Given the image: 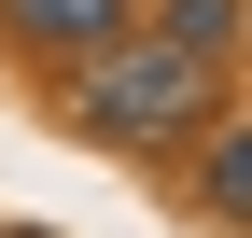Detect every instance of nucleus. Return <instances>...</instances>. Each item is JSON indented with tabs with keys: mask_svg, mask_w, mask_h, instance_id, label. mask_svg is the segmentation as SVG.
Listing matches in <instances>:
<instances>
[{
	"mask_svg": "<svg viewBox=\"0 0 252 238\" xmlns=\"http://www.w3.org/2000/svg\"><path fill=\"white\" fill-rule=\"evenodd\" d=\"M210 84H224V56L168 42V28H112L98 56H70V126L84 140H168L210 112Z\"/></svg>",
	"mask_w": 252,
	"mask_h": 238,
	"instance_id": "f257e3e1",
	"label": "nucleus"
},
{
	"mask_svg": "<svg viewBox=\"0 0 252 238\" xmlns=\"http://www.w3.org/2000/svg\"><path fill=\"white\" fill-rule=\"evenodd\" d=\"M0 28H14L28 56H98L126 28V0H0Z\"/></svg>",
	"mask_w": 252,
	"mask_h": 238,
	"instance_id": "f03ea898",
	"label": "nucleus"
},
{
	"mask_svg": "<svg viewBox=\"0 0 252 238\" xmlns=\"http://www.w3.org/2000/svg\"><path fill=\"white\" fill-rule=\"evenodd\" d=\"M196 210H210V224H238V210H252V140H238V126L196 154Z\"/></svg>",
	"mask_w": 252,
	"mask_h": 238,
	"instance_id": "7ed1b4c3",
	"label": "nucleus"
},
{
	"mask_svg": "<svg viewBox=\"0 0 252 238\" xmlns=\"http://www.w3.org/2000/svg\"><path fill=\"white\" fill-rule=\"evenodd\" d=\"M154 28H168V42H196V56H238V0H168Z\"/></svg>",
	"mask_w": 252,
	"mask_h": 238,
	"instance_id": "20e7f679",
	"label": "nucleus"
},
{
	"mask_svg": "<svg viewBox=\"0 0 252 238\" xmlns=\"http://www.w3.org/2000/svg\"><path fill=\"white\" fill-rule=\"evenodd\" d=\"M14 238H42V224H14Z\"/></svg>",
	"mask_w": 252,
	"mask_h": 238,
	"instance_id": "39448f33",
	"label": "nucleus"
}]
</instances>
